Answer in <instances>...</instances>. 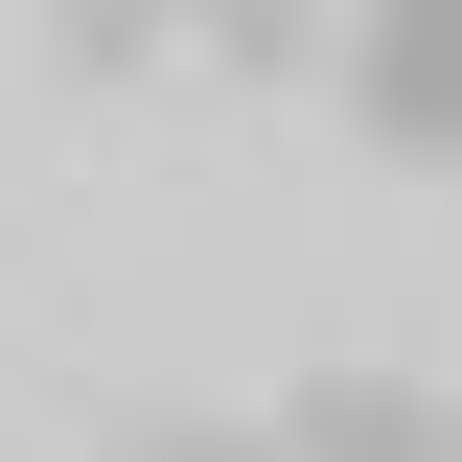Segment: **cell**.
Returning a JSON list of instances; mask_svg holds the SVG:
<instances>
[{
	"instance_id": "obj_1",
	"label": "cell",
	"mask_w": 462,
	"mask_h": 462,
	"mask_svg": "<svg viewBox=\"0 0 462 462\" xmlns=\"http://www.w3.org/2000/svg\"><path fill=\"white\" fill-rule=\"evenodd\" d=\"M346 116H370V162H439L462 139V0H370L346 23Z\"/></svg>"
},
{
	"instance_id": "obj_2",
	"label": "cell",
	"mask_w": 462,
	"mask_h": 462,
	"mask_svg": "<svg viewBox=\"0 0 462 462\" xmlns=\"http://www.w3.org/2000/svg\"><path fill=\"white\" fill-rule=\"evenodd\" d=\"M278 462H462V439H439V393H416V370H324V393L278 416Z\"/></svg>"
},
{
	"instance_id": "obj_3",
	"label": "cell",
	"mask_w": 462,
	"mask_h": 462,
	"mask_svg": "<svg viewBox=\"0 0 462 462\" xmlns=\"http://www.w3.org/2000/svg\"><path fill=\"white\" fill-rule=\"evenodd\" d=\"M69 47H93V69H116V47H162V0H69Z\"/></svg>"
},
{
	"instance_id": "obj_4",
	"label": "cell",
	"mask_w": 462,
	"mask_h": 462,
	"mask_svg": "<svg viewBox=\"0 0 462 462\" xmlns=\"http://www.w3.org/2000/svg\"><path fill=\"white\" fill-rule=\"evenodd\" d=\"M116 462H278V439H185V416H162V439H116Z\"/></svg>"
}]
</instances>
